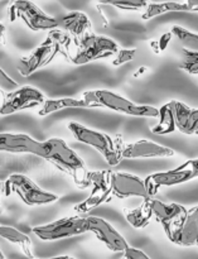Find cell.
<instances>
[{
	"mask_svg": "<svg viewBox=\"0 0 198 259\" xmlns=\"http://www.w3.org/2000/svg\"><path fill=\"white\" fill-rule=\"evenodd\" d=\"M77 40L65 32L63 29H56L48 32L47 38L32 51L28 56H24L18 62V72L24 77L33 75L40 68L49 65L57 56L71 62L75 56Z\"/></svg>",
	"mask_w": 198,
	"mask_h": 259,
	"instance_id": "obj_1",
	"label": "cell"
},
{
	"mask_svg": "<svg viewBox=\"0 0 198 259\" xmlns=\"http://www.w3.org/2000/svg\"><path fill=\"white\" fill-rule=\"evenodd\" d=\"M43 148H44L43 159L70 176L76 186L80 189L90 187V171L86 167L85 162L73 149L67 146L63 139H47L43 142Z\"/></svg>",
	"mask_w": 198,
	"mask_h": 259,
	"instance_id": "obj_2",
	"label": "cell"
},
{
	"mask_svg": "<svg viewBox=\"0 0 198 259\" xmlns=\"http://www.w3.org/2000/svg\"><path fill=\"white\" fill-rule=\"evenodd\" d=\"M67 126L76 141L96 149L103 156V158L105 159L109 166L115 167L121 163V161L124 159V142L120 134L111 137L109 134L103 133V132L87 128V126L76 123V121H71Z\"/></svg>",
	"mask_w": 198,
	"mask_h": 259,
	"instance_id": "obj_3",
	"label": "cell"
},
{
	"mask_svg": "<svg viewBox=\"0 0 198 259\" xmlns=\"http://www.w3.org/2000/svg\"><path fill=\"white\" fill-rule=\"evenodd\" d=\"M83 99L92 108H105L124 115L135 118H158L159 109L152 105H140L109 90H90L83 93Z\"/></svg>",
	"mask_w": 198,
	"mask_h": 259,
	"instance_id": "obj_4",
	"label": "cell"
},
{
	"mask_svg": "<svg viewBox=\"0 0 198 259\" xmlns=\"http://www.w3.org/2000/svg\"><path fill=\"white\" fill-rule=\"evenodd\" d=\"M3 192L5 196L15 195L28 206H42L58 200L57 195L40 189L32 179L22 174L10 175L3 184Z\"/></svg>",
	"mask_w": 198,
	"mask_h": 259,
	"instance_id": "obj_5",
	"label": "cell"
},
{
	"mask_svg": "<svg viewBox=\"0 0 198 259\" xmlns=\"http://www.w3.org/2000/svg\"><path fill=\"white\" fill-rule=\"evenodd\" d=\"M9 18L10 22L22 20L33 32H51L56 28H60V19L48 15L30 0L13 2L9 7Z\"/></svg>",
	"mask_w": 198,
	"mask_h": 259,
	"instance_id": "obj_6",
	"label": "cell"
},
{
	"mask_svg": "<svg viewBox=\"0 0 198 259\" xmlns=\"http://www.w3.org/2000/svg\"><path fill=\"white\" fill-rule=\"evenodd\" d=\"M120 50L111 38L88 33L77 40V48L71 63L76 66L87 65L93 61L113 57Z\"/></svg>",
	"mask_w": 198,
	"mask_h": 259,
	"instance_id": "obj_7",
	"label": "cell"
},
{
	"mask_svg": "<svg viewBox=\"0 0 198 259\" xmlns=\"http://www.w3.org/2000/svg\"><path fill=\"white\" fill-rule=\"evenodd\" d=\"M34 235L44 242H56V240L67 239L77 237L88 232V222L85 217H67L58 219L49 224L38 225L32 229Z\"/></svg>",
	"mask_w": 198,
	"mask_h": 259,
	"instance_id": "obj_8",
	"label": "cell"
},
{
	"mask_svg": "<svg viewBox=\"0 0 198 259\" xmlns=\"http://www.w3.org/2000/svg\"><path fill=\"white\" fill-rule=\"evenodd\" d=\"M198 179V158L188 159L177 168L149 175L145 181L149 195L153 197L162 187H172Z\"/></svg>",
	"mask_w": 198,
	"mask_h": 259,
	"instance_id": "obj_9",
	"label": "cell"
},
{
	"mask_svg": "<svg viewBox=\"0 0 198 259\" xmlns=\"http://www.w3.org/2000/svg\"><path fill=\"white\" fill-rule=\"evenodd\" d=\"M111 172L113 171L108 169L90 171V195L73 207L77 214H87L96 207L111 201L114 196L113 187H111Z\"/></svg>",
	"mask_w": 198,
	"mask_h": 259,
	"instance_id": "obj_10",
	"label": "cell"
},
{
	"mask_svg": "<svg viewBox=\"0 0 198 259\" xmlns=\"http://www.w3.org/2000/svg\"><path fill=\"white\" fill-rule=\"evenodd\" d=\"M47 99L33 86H22L12 93L5 94L0 103V115H12L22 110L42 106Z\"/></svg>",
	"mask_w": 198,
	"mask_h": 259,
	"instance_id": "obj_11",
	"label": "cell"
},
{
	"mask_svg": "<svg viewBox=\"0 0 198 259\" xmlns=\"http://www.w3.org/2000/svg\"><path fill=\"white\" fill-rule=\"evenodd\" d=\"M167 238L179 247H198V206L187 209L178 223L164 229Z\"/></svg>",
	"mask_w": 198,
	"mask_h": 259,
	"instance_id": "obj_12",
	"label": "cell"
},
{
	"mask_svg": "<svg viewBox=\"0 0 198 259\" xmlns=\"http://www.w3.org/2000/svg\"><path fill=\"white\" fill-rule=\"evenodd\" d=\"M111 187L113 195L119 199L139 197V199H152L146 189L145 181L140 177L124 172H111Z\"/></svg>",
	"mask_w": 198,
	"mask_h": 259,
	"instance_id": "obj_13",
	"label": "cell"
},
{
	"mask_svg": "<svg viewBox=\"0 0 198 259\" xmlns=\"http://www.w3.org/2000/svg\"><path fill=\"white\" fill-rule=\"evenodd\" d=\"M88 232L93 233L101 243L105 244L111 252L124 253L130 245L128 244L125 238L105 219L97 217H87Z\"/></svg>",
	"mask_w": 198,
	"mask_h": 259,
	"instance_id": "obj_14",
	"label": "cell"
},
{
	"mask_svg": "<svg viewBox=\"0 0 198 259\" xmlns=\"http://www.w3.org/2000/svg\"><path fill=\"white\" fill-rule=\"evenodd\" d=\"M0 152L4 153H28L43 158V142L35 141L28 134L0 133Z\"/></svg>",
	"mask_w": 198,
	"mask_h": 259,
	"instance_id": "obj_15",
	"label": "cell"
},
{
	"mask_svg": "<svg viewBox=\"0 0 198 259\" xmlns=\"http://www.w3.org/2000/svg\"><path fill=\"white\" fill-rule=\"evenodd\" d=\"M176 152L172 148L148 139H139L134 143L124 146L123 158L125 159H140V158H168L173 157Z\"/></svg>",
	"mask_w": 198,
	"mask_h": 259,
	"instance_id": "obj_16",
	"label": "cell"
},
{
	"mask_svg": "<svg viewBox=\"0 0 198 259\" xmlns=\"http://www.w3.org/2000/svg\"><path fill=\"white\" fill-rule=\"evenodd\" d=\"M151 206L152 211H153V218H156L157 222L163 227V230L178 223L187 211L186 207L182 205L176 204V202L168 204V202H163L154 197L151 199Z\"/></svg>",
	"mask_w": 198,
	"mask_h": 259,
	"instance_id": "obj_17",
	"label": "cell"
},
{
	"mask_svg": "<svg viewBox=\"0 0 198 259\" xmlns=\"http://www.w3.org/2000/svg\"><path fill=\"white\" fill-rule=\"evenodd\" d=\"M176 121V128L181 133L192 136L198 129V109L189 108L184 103L178 100L169 101Z\"/></svg>",
	"mask_w": 198,
	"mask_h": 259,
	"instance_id": "obj_18",
	"label": "cell"
},
{
	"mask_svg": "<svg viewBox=\"0 0 198 259\" xmlns=\"http://www.w3.org/2000/svg\"><path fill=\"white\" fill-rule=\"evenodd\" d=\"M60 27L65 32L72 35L76 40H80L88 33H92V24L91 20L85 13L73 10L67 13L60 19Z\"/></svg>",
	"mask_w": 198,
	"mask_h": 259,
	"instance_id": "obj_19",
	"label": "cell"
},
{
	"mask_svg": "<svg viewBox=\"0 0 198 259\" xmlns=\"http://www.w3.org/2000/svg\"><path fill=\"white\" fill-rule=\"evenodd\" d=\"M87 108L91 109V105L85 99H73V98H61V99H47L42 106H40L38 115L47 116L56 111L63 110V109H78Z\"/></svg>",
	"mask_w": 198,
	"mask_h": 259,
	"instance_id": "obj_20",
	"label": "cell"
},
{
	"mask_svg": "<svg viewBox=\"0 0 198 259\" xmlns=\"http://www.w3.org/2000/svg\"><path fill=\"white\" fill-rule=\"evenodd\" d=\"M125 219L134 229H144L151 224V220L153 218V211L151 206V199L143 200L139 206L134 209L124 210Z\"/></svg>",
	"mask_w": 198,
	"mask_h": 259,
	"instance_id": "obj_21",
	"label": "cell"
},
{
	"mask_svg": "<svg viewBox=\"0 0 198 259\" xmlns=\"http://www.w3.org/2000/svg\"><path fill=\"white\" fill-rule=\"evenodd\" d=\"M178 12H193L192 8L187 3L178 2H163V3H149L145 8L141 18L144 20L153 19L159 15L167 14V13H178Z\"/></svg>",
	"mask_w": 198,
	"mask_h": 259,
	"instance_id": "obj_22",
	"label": "cell"
},
{
	"mask_svg": "<svg viewBox=\"0 0 198 259\" xmlns=\"http://www.w3.org/2000/svg\"><path fill=\"white\" fill-rule=\"evenodd\" d=\"M0 238L8 240L12 244L18 245L28 258H34L32 253V240L20 230L13 227H8V225H0Z\"/></svg>",
	"mask_w": 198,
	"mask_h": 259,
	"instance_id": "obj_23",
	"label": "cell"
},
{
	"mask_svg": "<svg viewBox=\"0 0 198 259\" xmlns=\"http://www.w3.org/2000/svg\"><path fill=\"white\" fill-rule=\"evenodd\" d=\"M158 119V123L152 128V133L157 134V136H167V134L173 133L177 129L171 103L164 104L162 108H159Z\"/></svg>",
	"mask_w": 198,
	"mask_h": 259,
	"instance_id": "obj_24",
	"label": "cell"
},
{
	"mask_svg": "<svg viewBox=\"0 0 198 259\" xmlns=\"http://www.w3.org/2000/svg\"><path fill=\"white\" fill-rule=\"evenodd\" d=\"M173 37L181 42L183 48L189 51H198V33L191 32V30L186 29L179 25H174L171 29Z\"/></svg>",
	"mask_w": 198,
	"mask_h": 259,
	"instance_id": "obj_25",
	"label": "cell"
},
{
	"mask_svg": "<svg viewBox=\"0 0 198 259\" xmlns=\"http://www.w3.org/2000/svg\"><path fill=\"white\" fill-rule=\"evenodd\" d=\"M103 5H111L121 10H131V12H138L144 9L149 5L148 0H97Z\"/></svg>",
	"mask_w": 198,
	"mask_h": 259,
	"instance_id": "obj_26",
	"label": "cell"
},
{
	"mask_svg": "<svg viewBox=\"0 0 198 259\" xmlns=\"http://www.w3.org/2000/svg\"><path fill=\"white\" fill-rule=\"evenodd\" d=\"M179 68L189 75H198V51H189L183 48Z\"/></svg>",
	"mask_w": 198,
	"mask_h": 259,
	"instance_id": "obj_27",
	"label": "cell"
},
{
	"mask_svg": "<svg viewBox=\"0 0 198 259\" xmlns=\"http://www.w3.org/2000/svg\"><path fill=\"white\" fill-rule=\"evenodd\" d=\"M135 56V48H121V50H119L118 53L114 56V60L111 63H113V66H115V67H120V66L125 65V63L131 62Z\"/></svg>",
	"mask_w": 198,
	"mask_h": 259,
	"instance_id": "obj_28",
	"label": "cell"
},
{
	"mask_svg": "<svg viewBox=\"0 0 198 259\" xmlns=\"http://www.w3.org/2000/svg\"><path fill=\"white\" fill-rule=\"evenodd\" d=\"M172 38H173V34L172 32H167L164 34H162L158 39H153L151 42V48L154 53L159 55V53L164 52V51L168 48L169 43H171Z\"/></svg>",
	"mask_w": 198,
	"mask_h": 259,
	"instance_id": "obj_29",
	"label": "cell"
},
{
	"mask_svg": "<svg viewBox=\"0 0 198 259\" xmlns=\"http://www.w3.org/2000/svg\"><path fill=\"white\" fill-rule=\"evenodd\" d=\"M19 88L18 82H15L12 77H10L8 73H5V71L0 67V89L5 93H12V91L17 90Z\"/></svg>",
	"mask_w": 198,
	"mask_h": 259,
	"instance_id": "obj_30",
	"label": "cell"
},
{
	"mask_svg": "<svg viewBox=\"0 0 198 259\" xmlns=\"http://www.w3.org/2000/svg\"><path fill=\"white\" fill-rule=\"evenodd\" d=\"M123 259H151L148 254L143 252V250L138 249V248L129 247L128 249L124 252V258Z\"/></svg>",
	"mask_w": 198,
	"mask_h": 259,
	"instance_id": "obj_31",
	"label": "cell"
},
{
	"mask_svg": "<svg viewBox=\"0 0 198 259\" xmlns=\"http://www.w3.org/2000/svg\"><path fill=\"white\" fill-rule=\"evenodd\" d=\"M186 3L192 8L193 12H198V0H186Z\"/></svg>",
	"mask_w": 198,
	"mask_h": 259,
	"instance_id": "obj_32",
	"label": "cell"
},
{
	"mask_svg": "<svg viewBox=\"0 0 198 259\" xmlns=\"http://www.w3.org/2000/svg\"><path fill=\"white\" fill-rule=\"evenodd\" d=\"M146 71H148V67H145V66H143V67H140L139 68L138 71H136V72H134V77L135 78H138V77H140L141 75H144V73L146 72Z\"/></svg>",
	"mask_w": 198,
	"mask_h": 259,
	"instance_id": "obj_33",
	"label": "cell"
},
{
	"mask_svg": "<svg viewBox=\"0 0 198 259\" xmlns=\"http://www.w3.org/2000/svg\"><path fill=\"white\" fill-rule=\"evenodd\" d=\"M0 42H5V25L0 23Z\"/></svg>",
	"mask_w": 198,
	"mask_h": 259,
	"instance_id": "obj_34",
	"label": "cell"
},
{
	"mask_svg": "<svg viewBox=\"0 0 198 259\" xmlns=\"http://www.w3.org/2000/svg\"><path fill=\"white\" fill-rule=\"evenodd\" d=\"M38 259H75L70 255H60V257H52V258H38Z\"/></svg>",
	"mask_w": 198,
	"mask_h": 259,
	"instance_id": "obj_35",
	"label": "cell"
},
{
	"mask_svg": "<svg viewBox=\"0 0 198 259\" xmlns=\"http://www.w3.org/2000/svg\"><path fill=\"white\" fill-rule=\"evenodd\" d=\"M0 259H5L4 254H3V253H2V250H0Z\"/></svg>",
	"mask_w": 198,
	"mask_h": 259,
	"instance_id": "obj_36",
	"label": "cell"
},
{
	"mask_svg": "<svg viewBox=\"0 0 198 259\" xmlns=\"http://www.w3.org/2000/svg\"><path fill=\"white\" fill-rule=\"evenodd\" d=\"M0 191H3V184L0 182Z\"/></svg>",
	"mask_w": 198,
	"mask_h": 259,
	"instance_id": "obj_37",
	"label": "cell"
},
{
	"mask_svg": "<svg viewBox=\"0 0 198 259\" xmlns=\"http://www.w3.org/2000/svg\"><path fill=\"white\" fill-rule=\"evenodd\" d=\"M196 134H197V136H198V129H197V132H196Z\"/></svg>",
	"mask_w": 198,
	"mask_h": 259,
	"instance_id": "obj_38",
	"label": "cell"
}]
</instances>
